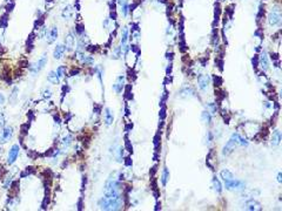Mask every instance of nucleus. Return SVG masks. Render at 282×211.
I'll return each mask as SVG.
<instances>
[{
    "instance_id": "f8f14e48",
    "label": "nucleus",
    "mask_w": 282,
    "mask_h": 211,
    "mask_svg": "<svg viewBox=\"0 0 282 211\" xmlns=\"http://www.w3.org/2000/svg\"><path fill=\"white\" fill-rule=\"evenodd\" d=\"M260 66H261V68H262L263 71H267L268 68H269V61H268L267 53L264 52V51H263L261 56H260Z\"/></svg>"
},
{
    "instance_id": "2f4dec72",
    "label": "nucleus",
    "mask_w": 282,
    "mask_h": 211,
    "mask_svg": "<svg viewBox=\"0 0 282 211\" xmlns=\"http://www.w3.org/2000/svg\"><path fill=\"white\" fill-rule=\"evenodd\" d=\"M277 181H279V182H281L282 179H281V174H279V175H277Z\"/></svg>"
},
{
    "instance_id": "0eeeda50",
    "label": "nucleus",
    "mask_w": 282,
    "mask_h": 211,
    "mask_svg": "<svg viewBox=\"0 0 282 211\" xmlns=\"http://www.w3.org/2000/svg\"><path fill=\"white\" fill-rule=\"evenodd\" d=\"M123 86H125V76L123 75H120V76L117 77V80L114 82V85H113V89L115 93L118 94H120L123 89Z\"/></svg>"
},
{
    "instance_id": "c85d7f7f",
    "label": "nucleus",
    "mask_w": 282,
    "mask_h": 211,
    "mask_svg": "<svg viewBox=\"0 0 282 211\" xmlns=\"http://www.w3.org/2000/svg\"><path fill=\"white\" fill-rule=\"evenodd\" d=\"M4 103H5V96L0 93V105H4Z\"/></svg>"
},
{
    "instance_id": "1a4fd4ad",
    "label": "nucleus",
    "mask_w": 282,
    "mask_h": 211,
    "mask_svg": "<svg viewBox=\"0 0 282 211\" xmlns=\"http://www.w3.org/2000/svg\"><path fill=\"white\" fill-rule=\"evenodd\" d=\"M46 37H47V42L48 43L54 42V41L57 40V38H58V28H57V27H52V28L46 33Z\"/></svg>"
},
{
    "instance_id": "39448f33",
    "label": "nucleus",
    "mask_w": 282,
    "mask_h": 211,
    "mask_svg": "<svg viewBox=\"0 0 282 211\" xmlns=\"http://www.w3.org/2000/svg\"><path fill=\"white\" fill-rule=\"evenodd\" d=\"M13 136V128L12 127H5L3 131L0 133V143H5L7 141H10Z\"/></svg>"
},
{
    "instance_id": "aec40b11",
    "label": "nucleus",
    "mask_w": 282,
    "mask_h": 211,
    "mask_svg": "<svg viewBox=\"0 0 282 211\" xmlns=\"http://www.w3.org/2000/svg\"><path fill=\"white\" fill-rule=\"evenodd\" d=\"M247 209L248 210H261V206H260V204H259L258 202L250 201L247 203Z\"/></svg>"
},
{
    "instance_id": "dca6fc26",
    "label": "nucleus",
    "mask_w": 282,
    "mask_h": 211,
    "mask_svg": "<svg viewBox=\"0 0 282 211\" xmlns=\"http://www.w3.org/2000/svg\"><path fill=\"white\" fill-rule=\"evenodd\" d=\"M280 141H281V133L279 130H275L273 131L272 135V145H279L280 144Z\"/></svg>"
},
{
    "instance_id": "7c9ffc66",
    "label": "nucleus",
    "mask_w": 282,
    "mask_h": 211,
    "mask_svg": "<svg viewBox=\"0 0 282 211\" xmlns=\"http://www.w3.org/2000/svg\"><path fill=\"white\" fill-rule=\"evenodd\" d=\"M78 73H79L78 69H77V71H75V69H73V71L71 72V75H74V74H78Z\"/></svg>"
},
{
    "instance_id": "412c9836",
    "label": "nucleus",
    "mask_w": 282,
    "mask_h": 211,
    "mask_svg": "<svg viewBox=\"0 0 282 211\" xmlns=\"http://www.w3.org/2000/svg\"><path fill=\"white\" fill-rule=\"evenodd\" d=\"M73 14V10H72V6H67L65 10L63 11V17L65 19H69Z\"/></svg>"
},
{
    "instance_id": "f3484780",
    "label": "nucleus",
    "mask_w": 282,
    "mask_h": 211,
    "mask_svg": "<svg viewBox=\"0 0 282 211\" xmlns=\"http://www.w3.org/2000/svg\"><path fill=\"white\" fill-rule=\"evenodd\" d=\"M65 43H66V46H65V47H67L68 51H71V49L73 48V46H74V38H73V35H72V34H68L67 38L65 39Z\"/></svg>"
},
{
    "instance_id": "393cba45",
    "label": "nucleus",
    "mask_w": 282,
    "mask_h": 211,
    "mask_svg": "<svg viewBox=\"0 0 282 211\" xmlns=\"http://www.w3.org/2000/svg\"><path fill=\"white\" fill-rule=\"evenodd\" d=\"M72 140H73V136H72V135H67V136H65L63 140V145L67 148L68 145L72 143Z\"/></svg>"
},
{
    "instance_id": "b1692460",
    "label": "nucleus",
    "mask_w": 282,
    "mask_h": 211,
    "mask_svg": "<svg viewBox=\"0 0 282 211\" xmlns=\"http://www.w3.org/2000/svg\"><path fill=\"white\" fill-rule=\"evenodd\" d=\"M213 185H214V189H215V191L216 192H221L222 191V187H221V183L219 182V179L216 177L213 178Z\"/></svg>"
},
{
    "instance_id": "4be33fe9",
    "label": "nucleus",
    "mask_w": 282,
    "mask_h": 211,
    "mask_svg": "<svg viewBox=\"0 0 282 211\" xmlns=\"http://www.w3.org/2000/svg\"><path fill=\"white\" fill-rule=\"evenodd\" d=\"M57 74H58V76L60 80H63V77H65V75H66V67L65 66H60V67L57 68Z\"/></svg>"
},
{
    "instance_id": "423d86ee",
    "label": "nucleus",
    "mask_w": 282,
    "mask_h": 211,
    "mask_svg": "<svg viewBox=\"0 0 282 211\" xmlns=\"http://www.w3.org/2000/svg\"><path fill=\"white\" fill-rule=\"evenodd\" d=\"M224 185H226V189H228V190H241L244 188V183L240 182L238 179H233L230 182H226Z\"/></svg>"
},
{
    "instance_id": "f257e3e1",
    "label": "nucleus",
    "mask_w": 282,
    "mask_h": 211,
    "mask_svg": "<svg viewBox=\"0 0 282 211\" xmlns=\"http://www.w3.org/2000/svg\"><path fill=\"white\" fill-rule=\"evenodd\" d=\"M122 205L121 196L118 197H102L99 201V206L102 210H119Z\"/></svg>"
},
{
    "instance_id": "f03ea898",
    "label": "nucleus",
    "mask_w": 282,
    "mask_h": 211,
    "mask_svg": "<svg viewBox=\"0 0 282 211\" xmlns=\"http://www.w3.org/2000/svg\"><path fill=\"white\" fill-rule=\"evenodd\" d=\"M239 139H240V135L239 134L232 135V137L229 139L227 144H226L224 147V149H222V154H224V155H229L232 151H234L235 148H236L238 145H240V144H239Z\"/></svg>"
},
{
    "instance_id": "9d476101",
    "label": "nucleus",
    "mask_w": 282,
    "mask_h": 211,
    "mask_svg": "<svg viewBox=\"0 0 282 211\" xmlns=\"http://www.w3.org/2000/svg\"><path fill=\"white\" fill-rule=\"evenodd\" d=\"M65 52H66V47H65L63 45H58L57 47L54 48V52H53L54 59H57V60L61 59V58H63V53H65Z\"/></svg>"
},
{
    "instance_id": "2eb2a0df",
    "label": "nucleus",
    "mask_w": 282,
    "mask_h": 211,
    "mask_svg": "<svg viewBox=\"0 0 282 211\" xmlns=\"http://www.w3.org/2000/svg\"><path fill=\"white\" fill-rule=\"evenodd\" d=\"M113 120H114V116H113L111 109L105 108V123L107 125H111L113 123Z\"/></svg>"
},
{
    "instance_id": "cd10ccee",
    "label": "nucleus",
    "mask_w": 282,
    "mask_h": 211,
    "mask_svg": "<svg viewBox=\"0 0 282 211\" xmlns=\"http://www.w3.org/2000/svg\"><path fill=\"white\" fill-rule=\"evenodd\" d=\"M208 107L210 108V110H212V111H209L210 114H214V113H216V107H215V105H212V103H209Z\"/></svg>"
},
{
    "instance_id": "20e7f679",
    "label": "nucleus",
    "mask_w": 282,
    "mask_h": 211,
    "mask_svg": "<svg viewBox=\"0 0 282 211\" xmlns=\"http://www.w3.org/2000/svg\"><path fill=\"white\" fill-rule=\"evenodd\" d=\"M19 153H20V147L19 144H13L12 145V148L11 150L8 151V156H7V163L10 164H13L15 162V159L18 158L19 156Z\"/></svg>"
},
{
    "instance_id": "bb28decb",
    "label": "nucleus",
    "mask_w": 282,
    "mask_h": 211,
    "mask_svg": "<svg viewBox=\"0 0 282 211\" xmlns=\"http://www.w3.org/2000/svg\"><path fill=\"white\" fill-rule=\"evenodd\" d=\"M43 94H44V97H46V99H49V97L52 96V91H49V89H45Z\"/></svg>"
},
{
    "instance_id": "9b49d317",
    "label": "nucleus",
    "mask_w": 282,
    "mask_h": 211,
    "mask_svg": "<svg viewBox=\"0 0 282 211\" xmlns=\"http://www.w3.org/2000/svg\"><path fill=\"white\" fill-rule=\"evenodd\" d=\"M127 40H128V29H127V27H123V28H122V33H121V46L122 47H120V48L123 49L125 53H126V51H127Z\"/></svg>"
},
{
    "instance_id": "7ed1b4c3",
    "label": "nucleus",
    "mask_w": 282,
    "mask_h": 211,
    "mask_svg": "<svg viewBox=\"0 0 282 211\" xmlns=\"http://www.w3.org/2000/svg\"><path fill=\"white\" fill-rule=\"evenodd\" d=\"M268 21H269V25H272V26H276V25L281 24V15H280V10H279L277 6L274 7L273 12L269 14Z\"/></svg>"
},
{
    "instance_id": "ddd939ff",
    "label": "nucleus",
    "mask_w": 282,
    "mask_h": 211,
    "mask_svg": "<svg viewBox=\"0 0 282 211\" xmlns=\"http://www.w3.org/2000/svg\"><path fill=\"white\" fill-rule=\"evenodd\" d=\"M47 81L51 82L52 85H59V82H60V79H59L57 72H54V71H51V72L48 73V75H47Z\"/></svg>"
},
{
    "instance_id": "6e6552de",
    "label": "nucleus",
    "mask_w": 282,
    "mask_h": 211,
    "mask_svg": "<svg viewBox=\"0 0 282 211\" xmlns=\"http://www.w3.org/2000/svg\"><path fill=\"white\" fill-rule=\"evenodd\" d=\"M209 76L208 75H200L198 77V83H199V88L201 91H207V88L209 86Z\"/></svg>"
},
{
    "instance_id": "a211bd4d",
    "label": "nucleus",
    "mask_w": 282,
    "mask_h": 211,
    "mask_svg": "<svg viewBox=\"0 0 282 211\" xmlns=\"http://www.w3.org/2000/svg\"><path fill=\"white\" fill-rule=\"evenodd\" d=\"M181 97H190V96H194V91L192 88H184L180 91Z\"/></svg>"
},
{
    "instance_id": "5701e85b",
    "label": "nucleus",
    "mask_w": 282,
    "mask_h": 211,
    "mask_svg": "<svg viewBox=\"0 0 282 211\" xmlns=\"http://www.w3.org/2000/svg\"><path fill=\"white\" fill-rule=\"evenodd\" d=\"M168 178H169V173H168V169L165 168L164 171H162V176H161V183H162V185H166Z\"/></svg>"
},
{
    "instance_id": "c756f323",
    "label": "nucleus",
    "mask_w": 282,
    "mask_h": 211,
    "mask_svg": "<svg viewBox=\"0 0 282 211\" xmlns=\"http://www.w3.org/2000/svg\"><path fill=\"white\" fill-rule=\"evenodd\" d=\"M118 4H119L120 6L127 5V0H118Z\"/></svg>"
},
{
    "instance_id": "4468645a",
    "label": "nucleus",
    "mask_w": 282,
    "mask_h": 211,
    "mask_svg": "<svg viewBox=\"0 0 282 211\" xmlns=\"http://www.w3.org/2000/svg\"><path fill=\"white\" fill-rule=\"evenodd\" d=\"M220 175H221V177H222V179L224 181V183L226 182H230V181H233V179H235V177H234V175L229 170H227V169H224V170H222L221 173H220Z\"/></svg>"
},
{
    "instance_id": "6ab92c4d",
    "label": "nucleus",
    "mask_w": 282,
    "mask_h": 211,
    "mask_svg": "<svg viewBox=\"0 0 282 211\" xmlns=\"http://www.w3.org/2000/svg\"><path fill=\"white\" fill-rule=\"evenodd\" d=\"M201 119H202V121H204V123H210V122H212V114L209 113V110L202 111Z\"/></svg>"
},
{
    "instance_id": "a878e982",
    "label": "nucleus",
    "mask_w": 282,
    "mask_h": 211,
    "mask_svg": "<svg viewBox=\"0 0 282 211\" xmlns=\"http://www.w3.org/2000/svg\"><path fill=\"white\" fill-rule=\"evenodd\" d=\"M5 125V116L3 113H0V128H4Z\"/></svg>"
}]
</instances>
